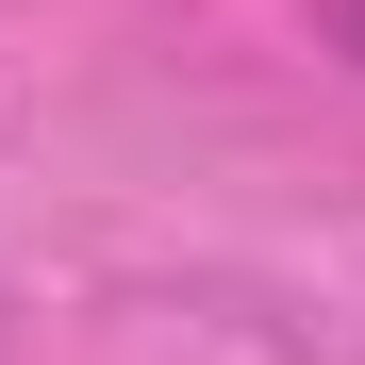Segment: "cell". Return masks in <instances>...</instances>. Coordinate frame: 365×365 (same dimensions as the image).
Masks as SVG:
<instances>
[{
    "label": "cell",
    "instance_id": "1",
    "mask_svg": "<svg viewBox=\"0 0 365 365\" xmlns=\"http://www.w3.org/2000/svg\"><path fill=\"white\" fill-rule=\"evenodd\" d=\"M349 50H365V0H349Z\"/></svg>",
    "mask_w": 365,
    "mask_h": 365
}]
</instances>
